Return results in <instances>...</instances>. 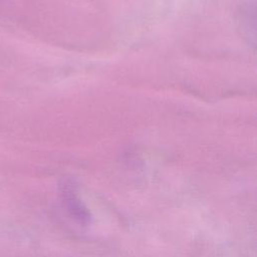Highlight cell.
Returning <instances> with one entry per match:
<instances>
[]
</instances>
